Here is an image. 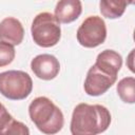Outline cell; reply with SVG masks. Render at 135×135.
Instances as JSON below:
<instances>
[{
    "label": "cell",
    "mask_w": 135,
    "mask_h": 135,
    "mask_svg": "<svg viewBox=\"0 0 135 135\" xmlns=\"http://www.w3.org/2000/svg\"><path fill=\"white\" fill-rule=\"evenodd\" d=\"M122 65L120 54L113 50H104L98 54L96 62L88 71L84 80V92L90 96L104 94L116 81Z\"/></svg>",
    "instance_id": "obj_1"
},
{
    "label": "cell",
    "mask_w": 135,
    "mask_h": 135,
    "mask_svg": "<svg viewBox=\"0 0 135 135\" xmlns=\"http://www.w3.org/2000/svg\"><path fill=\"white\" fill-rule=\"evenodd\" d=\"M110 123L111 113L105 107L79 103L73 111L70 129L73 135H97L104 132Z\"/></svg>",
    "instance_id": "obj_2"
},
{
    "label": "cell",
    "mask_w": 135,
    "mask_h": 135,
    "mask_svg": "<svg viewBox=\"0 0 135 135\" xmlns=\"http://www.w3.org/2000/svg\"><path fill=\"white\" fill-rule=\"evenodd\" d=\"M28 115L37 129L44 134L58 133L64 123L61 110L44 96L37 97L30 103Z\"/></svg>",
    "instance_id": "obj_3"
},
{
    "label": "cell",
    "mask_w": 135,
    "mask_h": 135,
    "mask_svg": "<svg viewBox=\"0 0 135 135\" xmlns=\"http://www.w3.org/2000/svg\"><path fill=\"white\" fill-rule=\"evenodd\" d=\"M32 38L34 42L41 47H51L56 45L61 37L60 22L55 15L43 12L38 14L31 26Z\"/></svg>",
    "instance_id": "obj_4"
},
{
    "label": "cell",
    "mask_w": 135,
    "mask_h": 135,
    "mask_svg": "<svg viewBox=\"0 0 135 135\" xmlns=\"http://www.w3.org/2000/svg\"><path fill=\"white\" fill-rule=\"evenodd\" d=\"M33 90L31 76L23 71H6L0 73V93L11 100L25 99Z\"/></svg>",
    "instance_id": "obj_5"
},
{
    "label": "cell",
    "mask_w": 135,
    "mask_h": 135,
    "mask_svg": "<svg viewBox=\"0 0 135 135\" xmlns=\"http://www.w3.org/2000/svg\"><path fill=\"white\" fill-rule=\"evenodd\" d=\"M107 38V26L104 20L99 16H90L83 20L77 30V40L84 47H96L104 42Z\"/></svg>",
    "instance_id": "obj_6"
},
{
    "label": "cell",
    "mask_w": 135,
    "mask_h": 135,
    "mask_svg": "<svg viewBox=\"0 0 135 135\" xmlns=\"http://www.w3.org/2000/svg\"><path fill=\"white\" fill-rule=\"evenodd\" d=\"M31 69L39 79L52 80L58 75L60 71V63L53 55L40 54L32 59Z\"/></svg>",
    "instance_id": "obj_7"
},
{
    "label": "cell",
    "mask_w": 135,
    "mask_h": 135,
    "mask_svg": "<svg viewBox=\"0 0 135 135\" xmlns=\"http://www.w3.org/2000/svg\"><path fill=\"white\" fill-rule=\"evenodd\" d=\"M24 37V28L21 22L14 17H6L0 22V40L18 45Z\"/></svg>",
    "instance_id": "obj_8"
},
{
    "label": "cell",
    "mask_w": 135,
    "mask_h": 135,
    "mask_svg": "<svg viewBox=\"0 0 135 135\" xmlns=\"http://www.w3.org/2000/svg\"><path fill=\"white\" fill-rule=\"evenodd\" d=\"M82 12L80 0H59L55 7V17L61 23L75 21Z\"/></svg>",
    "instance_id": "obj_9"
},
{
    "label": "cell",
    "mask_w": 135,
    "mask_h": 135,
    "mask_svg": "<svg viewBox=\"0 0 135 135\" xmlns=\"http://www.w3.org/2000/svg\"><path fill=\"white\" fill-rule=\"evenodd\" d=\"M9 134L28 135L30 130L24 123L14 119L5 107L0 102V135Z\"/></svg>",
    "instance_id": "obj_10"
},
{
    "label": "cell",
    "mask_w": 135,
    "mask_h": 135,
    "mask_svg": "<svg viewBox=\"0 0 135 135\" xmlns=\"http://www.w3.org/2000/svg\"><path fill=\"white\" fill-rule=\"evenodd\" d=\"M134 0H100L99 9L103 17L109 19H117L121 17L128 5Z\"/></svg>",
    "instance_id": "obj_11"
},
{
    "label": "cell",
    "mask_w": 135,
    "mask_h": 135,
    "mask_svg": "<svg viewBox=\"0 0 135 135\" xmlns=\"http://www.w3.org/2000/svg\"><path fill=\"white\" fill-rule=\"evenodd\" d=\"M117 93L120 99L126 103L135 102V78L124 77L118 81Z\"/></svg>",
    "instance_id": "obj_12"
},
{
    "label": "cell",
    "mask_w": 135,
    "mask_h": 135,
    "mask_svg": "<svg viewBox=\"0 0 135 135\" xmlns=\"http://www.w3.org/2000/svg\"><path fill=\"white\" fill-rule=\"evenodd\" d=\"M15 58L14 45L5 41H0V68L8 65Z\"/></svg>",
    "instance_id": "obj_13"
}]
</instances>
